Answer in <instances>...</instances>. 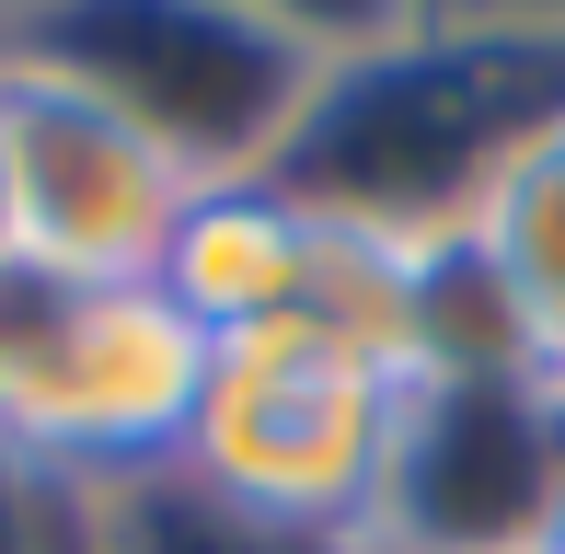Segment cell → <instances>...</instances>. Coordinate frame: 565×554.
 <instances>
[{
  "label": "cell",
  "instance_id": "1",
  "mask_svg": "<svg viewBox=\"0 0 565 554\" xmlns=\"http://www.w3.org/2000/svg\"><path fill=\"white\" fill-rule=\"evenodd\" d=\"M543 128H565V35L439 0L323 70L300 139L277 150V185L393 243H461Z\"/></svg>",
  "mask_w": 565,
  "mask_h": 554
},
{
  "label": "cell",
  "instance_id": "2",
  "mask_svg": "<svg viewBox=\"0 0 565 554\" xmlns=\"http://www.w3.org/2000/svg\"><path fill=\"white\" fill-rule=\"evenodd\" d=\"M404 439V370L335 347L323 323H254L209 347V393L173 450L185 486L220 509H254L277 532H347L381 543V486H393Z\"/></svg>",
  "mask_w": 565,
  "mask_h": 554
},
{
  "label": "cell",
  "instance_id": "3",
  "mask_svg": "<svg viewBox=\"0 0 565 554\" xmlns=\"http://www.w3.org/2000/svg\"><path fill=\"white\" fill-rule=\"evenodd\" d=\"M0 46H23L58 82H82L93 105H116L196 196L277 173V150L300 139V116L323 93L312 46H289L277 23L231 12V0H58Z\"/></svg>",
  "mask_w": 565,
  "mask_h": 554
},
{
  "label": "cell",
  "instance_id": "4",
  "mask_svg": "<svg viewBox=\"0 0 565 554\" xmlns=\"http://www.w3.org/2000/svg\"><path fill=\"white\" fill-rule=\"evenodd\" d=\"M565 509V393L531 359H450L404 382L381 554H543Z\"/></svg>",
  "mask_w": 565,
  "mask_h": 554
},
{
  "label": "cell",
  "instance_id": "5",
  "mask_svg": "<svg viewBox=\"0 0 565 554\" xmlns=\"http://www.w3.org/2000/svg\"><path fill=\"white\" fill-rule=\"evenodd\" d=\"M0 173H12V255L70 289L162 277L173 220L196 196L116 105H93L82 82H58L23 46H0Z\"/></svg>",
  "mask_w": 565,
  "mask_h": 554
},
{
  "label": "cell",
  "instance_id": "6",
  "mask_svg": "<svg viewBox=\"0 0 565 554\" xmlns=\"http://www.w3.org/2000/svg\"><path fill=\"white\" fill-rule=\"evenodd\" d=\"M196 393H209V335L173 312L162 277L82 289L35 405L12 416L0 450L35 473H70V486H139V473H173V450L196 427Z\"/></svg>",
  "mask_w": 565,
  "mask_h": 554
},
{
  "label": "cell",
  "instance_id": "7",
  "mask_svg": "<svg viewBox=\"0 0 565 554\" xmlns=\"http://www.w3.org/2000/svg\"><path fill=\"white\" fill-rule=\"evenodd\" d=\"M312 243H323V220L300 209L277 173H254V185H209V196H185V220H173L162 289H173V312L220 347V335H254V323H289L300 312V289H312Z\"/></svg>",
  "mask_w": 565,
  "mask_h": 554
},
{
  "label": "cell",
  "instance_id": "8",
  "mask_svg": "<svg viewBox=\"0 0 565 554\" xmlns=\"http://www.w3.org/2000/svg\"><path fill=\"white\" fill-rule=\"evenodd\" d=\"M461 255H473L484 300H497L508 347L565 393V128H543L520 162H508V185L473 209Z\"/></svg>",
  "mask_w": 565,
  "mask_h": 554
},
{
  "label": "cell",
  "instance_id": "9",
  "mask_svg": "<svg viewBox=\"0 0 565 554\" xmlns=\"http://www.w3.org/2000/svg\"><path fill=\"white\" fill-rule=\"evenodd\" d=\"M93 554H381V543L277 532L254 509H220L185 473H139V486H93Z\"/></svg>",
  "mask_w": 565,
  "mask_h": 554
},
{
  "label": "cell",
  "instance_id": "10",
  "mask_svg": "<svg viewBox=\"0 0 565 554\" xmlns=\"http://www.w3.org/2000/svg\"><path fill=\"white\" fill-rule=\"evenodd\" d=\"M70 277H46V266H23V255H0V439H12V416L35 405V382H46V359H58V323H70Z\"/></svg>",
  "mask_w": 565,
  "mask_h": 554
},
{
  "label": "cell",
  "instance_id": "11",
  "mask_svg": "<svg viewBox=\"0 0 565 554\" xmlns=\"http://www.w3.org/2000/svg\"><path fill=\"white\" fill-rule=\"evenodd\" d=\"M0 554H93V486L0 450Z\"/></svg>",
  "mask_w": 565,
  "mask_h": 554
},
{
  "label": "cell",
  "instance_id": "12",
  "mask_svg": "<svg viewBox=\"0 0 565 554\" xmlns=\"http://www.w3.org/2000/svg\"><path fill=\"white\" fill-rule=\"evenodd\" d=\"M231 12H254V23H277L289 46H312L323 70L358 58V46H381V35H404L416 12H439V0H231Z\"/></svg>",
  "mask_w": 565,
  "mask_h": 554
},
{
  "label": "cell",
  "instance_id": "13",
  "mask_svg": "<svg viewBox=\"0 0 565 554\" xmlns=\"http://www.w3.org/2000/svg\"><path fill=\"white\" fill-rule=\"evenodd\" d=\"M461 12H497V23H531V35H565V0H461Z\"/></svg>",
  "mask_w": 565,
  "mask_h": 554
},
{
  "label": "cell",
  "instance_id": "14",
  "mask_svg": "<svg viewBox=\"0 0 565 554\" xmlns=\"http://www.w3.org/2000/svg\"><path fill=\"white\" fill-rule=\"evenodd\" d=\"M35 12H58V0H0V35H23Z\"/></svg>",
  "mask_w": 565,
  "mask_h": 554
},
{
  "label": "cell",
  "instance_id": "15",
  "mask_svg": "<svg viewBox=\"0 0 565 554\" xmlns=\"http://www.w3.org/2000/svg\"><path fill=\"white\" fill-rule=\"evenodd\" d=\"M0 255H12V173H0Z\"/></svg>",
  "mask_w": 565,
  "mask_h": 554
},
{
  "label": "cell",
  "instance_id": "16",
  "mask_svg": "<svg viewBox=\"0 0 565 554\" xmlns=\"http://www.w3.org/2000/svg\"><path fill=\"white\" fill-rule=\"evenodd\" d=\"M543 554H565V509H554V520H543Z\"/></svg>",
  "mask_w": 565,
  "mask_h": 554
}]
</instances>
